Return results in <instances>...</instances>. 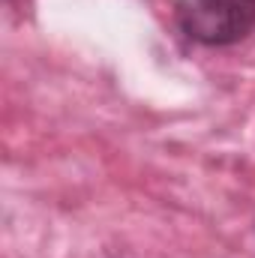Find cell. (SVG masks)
<instances>
[{"label": "cell", "instance_id": "6da1fadb", "mask_svg": "<svg viewBox=\"0 0 255 258\" xmlns=\"http://www.w3.org/2000/svg\"><path fill=\"white\" fill-rule=\"evenodd\" d=\"M174 15L192 42L222 48L252 33L255 0H177Z\"/></svg>", "mask_w": 255, "mask_h": 258}]
</instances>
